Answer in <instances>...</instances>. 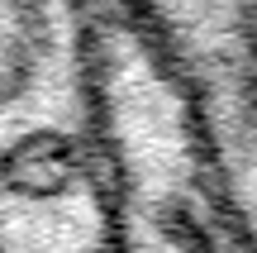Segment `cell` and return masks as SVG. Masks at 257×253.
<instances>
[{
	"label": "cell",
	"instance_id": "6da1fadb",
	"mask_svg": "<svg viewBox=\"0 0 257 253\" xmlns=\"http://www.w3.org/2000/svg\"><path fill=\"white\" fill-rule=\"evenodd\" d=\"M95 129L105 253H243L205 110L124 0H95Z\"/></svg>",
	"mask_w": 257,
	"mask_h": 253
},
{
	"label": "cell",
	"instance_id": "7a4b0ae2",
	"mask_svg": "<svg viewBox=\"0 0 257 253\" xmlns=\"http://www.w3.org/2000/svg\"><path fill=\"white\" fill-rule=\"evenodd\" d=\"M0 253H105L95 0H0Z\"/></svg>",
	"mask_w": 257,
	"mask_h": 253
},
{
	"label": "cell",
	"instance_id": "3957f363",
	"mask_svg": "<svg viewBox=\"0 0 257 253\" xmlns=\"http://www.w3.org/2000/svg\"><path fill=\"white\" fill-rule=\"evenodd\" d=\"M167 43L205 110L243 253H257V57L248 0H124Z\"/></svg>",
	"mask_w": 257,
	"mask_h": 253
},
{
	"label": "cell",
	"instance_id": "277c9868",
	"mask_svg": "<svg viewBox=\"0 0 257 253\" xmlns=\"http://www.w3.org/2000/svg\"><path fill=\"white\" fill-rule=\"evenodd\" d=\"M248 29H252V57H257V0H248Z\"/></svg>",
	"mask_w": 257,
	"mask_h": 253
}]
</instances>
